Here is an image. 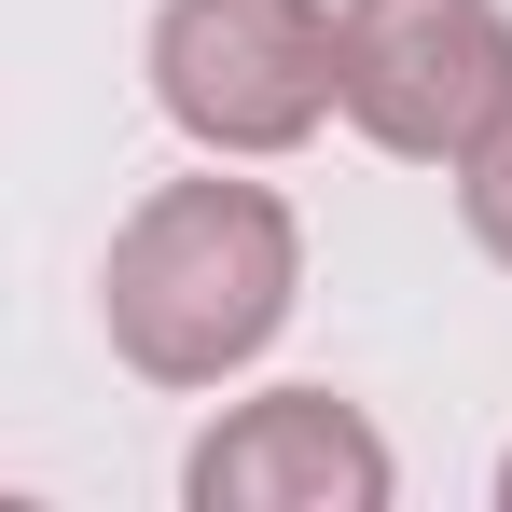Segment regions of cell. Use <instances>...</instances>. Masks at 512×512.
Segmentation results:
<instances>
[{
	"label": "cell",
	"mask_w": 512,
	"mask_h": 512,
	"mask_svg": "<svg viewBox=\"0 0 512 512\" xmlns=\"http://www.w3.org/2000/svg\"><path fill=\"white\" fill-rule=\"evenodd\" d=\"M305 291V236L263 180H153L125 208V236L97 263V319H111V360L153 374V388H222L250 374L277 319Z\"/></svg>",
	"instance_id": "1"
},
{
	"label": "cell",
	"mask_w": 512,
	"mask_h": 512,
	"mask_svg": "<svg viewBox=\"0 0 512 512\" xmlns=\"http://www.w3.org/2000/svg\"><path fill=\"white\" fill-rule=\"evenodd\" d=\"M153 97L194 153H305L346 111L333 70V0H167L153 14Z\"/></svg>",
	"instance_id": "2"
},
{
	"label": "cell",
	"mask_w": 512,
	"mask_h": 512,
	"mask_svg": "<svg viewBox=\"0 0 512 512\" xmlns=\"http://www.w3.org/2000/svg\"><path fill=\"white\" fill-rule=\"evenodd\" d=\"M346 125L402 167H457L512 111V14L499 0H346L333 14Z\"/></svg>",
	"instance_id": "3"
},
{
	"label": "cell",
	"mask_w": 512,
	"mask_h": 512,
	"mask_svg": "<svg viewBox=\"0 0 512 512\" xmlns=\"http://www.w3.org/2000/svg\"><path fill=\"white\" fill-rule=\"evenodd\" d=\"M388 485H402L388 429L333 388H263L180 457L194 512H388Z\"/></svg>",
	"instance_id": "4"
},
{
	"label": "cell",
	"mask_w": 512,
	"mask_h": 512,
	"mask_svg": "<svg viewBox=\"0 0 512 512\" xmlns=\"http://www.w3.org/2000/svg\"><path fill=\"white\" fill-rule=\"evenodd\" d=\"M457 222H471V250H485V263H512V111L457 153Z\"/></svg>",
	"instance_id": "5"
},
{
	"label": "cell",
	"mask_w": 512,
	"mask_h": 512,
	"mask_svg": "<svg viewBox=\"0 0 512 512\" xmlns=\"http://www.w3.org/2000/svg\"><path fill=\"white\" fill-rule=\"evenodd\" d=\"M499 499H512V457H499Z\"/></svg>",
	"instance_id": "6"
}]
</instances>
